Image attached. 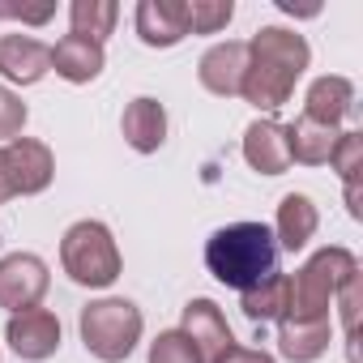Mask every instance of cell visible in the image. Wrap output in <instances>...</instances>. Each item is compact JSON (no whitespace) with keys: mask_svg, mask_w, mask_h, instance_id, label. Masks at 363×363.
Here are the masks:
<instances>
[{"mask_svg":"<svg viewBox=\"0 0 363 363\" xmlns=\"http://www.w3.org/2000/svg\"><path fill=\"white\" fill-rule=\"evenodd\" d=\"M308 69V43L295 30L282 26H265L257 30V39L248 43V73H244V99L252 107H282L295 90V77Z\"/></svg>","mask_w":363,"mask_h":363,"instance_id":"1","label":"cell"},{"mask_svg":"<svg viewBox=\"0 0 363 363\" xmlns=\"http://www.w3.org/2000/svg\"><path fill=\"white\" fill-rule=\"evenodd\" d=\"M206 265L218 282L235 291L261 286L269 274H278V240L265 223H231L210 235L206 244Z\"/></svg>","mask_w":363,"mask_h":363,"instance_id":"2","label":"cell"},{"mask_svg":"<svg viewBox=\"0 0 363 363\" xmlns=\"http://www.w3.org/2000/svg\"><path fill=\"white\" fill-rule=\"evenodd\" d=\"M359 274V261L346 248L316 252L299 274H291V308L282 320H329L333 295Z\"/></svg>","mask_w":363,"mask_h":363,"instance_id":"3","label":"cell"},{"mask_svg":"<svg viewBox=\"0 0 363 363\" xmlns=\"http://www.w3.org/2000/svg\"><path fill=\"white\" fill-rule=\"evenodd\" d=\"M60 261H65V274L82 286H111L120 278V252H116V240L103 223H73L65 231V244H60Z\"/></svg>","mask_w":363,"mask_h":363,"instance_id":"4","label":"cell"},{"mask_svg":"<svg viewBox=\"0 0 363 363\" xmlns=\"http://www.w3.org/2000/svg\"><path fill=\"white\" fill-rule=\"evenodd\" d=\"M137 337H141V312L128 299H99L82 312V342L103 363L128 359Z\"/></svg>","mask_w":363,"mask_h":363,"instance_id":"5","label":"cell"},{"mask_svg":"<svg viewBox=\"0 0 363 363\" xmlns=\"http://www.w3.org/2000/svg\"><path fill=\"white\" fill-rule=\"evenodd\" d=\"M48 282H52L48 265L35 252H9L0 261V308H9L13 316L39 308V299L48 295Z\"/></svg>","mask_w":363,"mask_h":363,"instance_id":"6","label":"cell"},{"mask_svg":"<svg viewBox=\"0 0 363 363\" xmlns=\"http://www.w3.org/2000/svg\"><path fill=\"white\" fill-rule=\"evenodd\" d=\"M0 158H5V175H9V189L13 197L18 193H43L52 184V150L43 141H30V137H13L5 150H0Z\"/></svg>","mask_w":363,"mask_h":363,"instance_id":"7","label":"cell"},{"mask_svg":"<svg viewBox=\"0 0 363 363\" xmlns=\"http://www.w3.org/2000/svg\"><path fill=\"white\" fill-rule=\"evenodd\" d=\"M184 333L193 346H197V354L206 359V363H214L227 346H235V337H231V329H227V316L218 312V303H210V299H193L189 308H184Z\"/></svg>","mask_w":363,"mask_h":363,"instance_id":"8","label":"cell"},{"mask_svg":"<svg viewBox=\"0 0 363 363\" xmlns=\"http://www.w3.org/2000/svg\"><path fill=\"white\" fill-rule=\"evenodd\" d=\"M9 346L22 354V359H52L56 346H60V320L48 312V308H30V312H18L9 320Z\"/></svg>","mask_w":363,"mask_h":363,"instance_id":"9","label":"cell"},{"mask_svg":"<svg viewBox=\"0 0 363 363\" xmlns=\"http://www.w3.org/2000/svg\"><path fill=\"white\" fill-rule=\"evenodd\" d=\"M244 158L261 171V175H282L291 167V141L286 128L278 120H257L244 133Z\"/></svg>","mask_w":363,"mask_h":363,"instance_id":"10","label":"cell"},{"mask_svg":"<svg viewBox=\"0 0 363 363\" xmlns=\"http://www.w3.org/2000/svg\"><path fill=\"white\" fill-rule=\"evenodd\" d=\"M52 69V48L30 39V35H5L0 39V73H5L9 82H39L43 73Z\"/></svg>","mask_w":363,"mask_h":363,"instance_id":"11","label":"cell"},{"mask_svg":"<svg viewBox=\"0 0 363 363\" xmlns=\"http://www.w3.org/2000/svg\"><path fill=\"white\" fill-rule=\"evenodd\" d=\"M137 35L150 48H171L189 35L184 0H141L137 5Z\"/></svg>","mask_w":363,"mask_h":363,"instance_id":"12","label":"cell"},{"mask_svg":"<svg viewBox=\"0 0 363 363\" xmlns=\"http://www.w3.org/2000/svg\"><path fill=\"white\" fill-rule=\"evenodd\" d=\"M248 73V43H218L201 56V86L210 94H240Z\"/></svg>","mask_w":363,"mask_h":363,"instance_id":"13","label":"cell"},{"mask_svg":"<svg viewBox=\"0 0 363 363\" xmlns=\"http://www.w3.org/2000/svg\"><path fill=\"white\" fill-rule=\"evenodd\" d=\"M52 65L65 82H94L103 73V43L94 39H82V35H65L56 48H52Z\"/></svg>","mask_w":363,"mask_h":363,"instance_id":"14","label":"cell"},{"mask_svg":"<svg viewBox=\"0 0 363 363\" xmlns=\"http://www.w3.org/2000/svg\"><path fill=\"white\" fill-rule=\"evenodd\" d=\"M167 137V111L158 99H133L124 111V141L137 154H154Z\"/></svg>","mask_w":363,"mask_h":363,"instance_id":"15","label":"cell"},{"mask_svg":"<svg viewBox=\"0 0 363 363\" xmlns=\"http://www.w3.org/2000/svg\"><path fill=\"white\" fill-rule=\"evenodd\" d=\"M354 103V86L346 77H316L312 90H308V103H303V116L316 120V124H329L337 128V120L350 111Z\"/></svg>","mask_w":363,"mask_h":363,"instance_id":"16","label":"cell"},{"mask_svg":"<svg viewBox=\"0 0 363 363\" xmlns=\"http://www.w3.org/2000/svg\"><path fill=\"white\" fill-rule=\"evenodd\" d=\"M312 235H316V206H312V197L286 193L282 206H278V235H274V240H278L286 252H299Z\"/></svg>","mask_w":363,"mask_h":363,"instance_id":"17","label":"cell"},{"mask_svg":"<svg viewBox=\"0 0 363 363\" xmlns=\"http://www.w3.org/2000/svg\"><path fill=\"white\" fill-rule=\"evenodd\" d=\"M337 137H342L337 128H329V124H316V120L299 116V120L286 128V141H291V162H308V167L329 162V154H333Z\"/></svg>","mask_w":363,"mask_h":363,"instance_id":"18","label":"cell"},{"mask_svg":"<svg viewBox=\"0 0 363 363\" xmlns=\"http://www.w3.org/2000/svg\"><path fill=\"white\" fill-rule=\"evenodd\" d=\"M278 346L295 363H312L329 350V320H282Z\"/></svg>","mask_w":363,"mask_h":363,"instance_id":"19","label":"cell"},{"mask_svg":"<svg viewBox=\"0 0 363 363\" xmlns=\"http://www.w3.org/2000/svg\"><path fill=\"white\" fill-rule=\"evenodd\" d=\"M291 308V278L286 274H269L261 286L244 291V316L248 320H282Z\"/></svg>","mask_w":363,"mask_h":363,"instance_id":"20","label":"cell"},{"mask_svg":"<svg viewBox=\"0 0 363 363\" xmlns=\"http://www.w3.org/2000/svg\"><path fill=\"white\" fill-rule=\"evenodd\" d=\"M69 18H73V35H82V39H94V43H103V39L111 35V26H116L120 9L111 5V0H73Z\"/></svg>","mask_w":363,"mask_h":363,"instance_id":"21","label":"cell"},{"mask_svg":"<svg viewBox=\"0 0 363 363\" xmlns=\"http://www.w3.org/2000/svg\"><path fill=\"white\" fill-rule=\"evenodd\" d=\"M359 158H363V137L359 133H342L337 137V145H333V154H329V162L337 167V175H342V184H346V201H350V214L359 218Z\"/></svg>","mask_w":363,"mask_h":363,"instance_id":"22","label":"cell"},{"mask_svg":"<svg viewBox=\"0 0 363 363\" xmlns=\"http://www.w3.org/2000/svg\"><path fill=\"white\" fill-rule=\"evenodd\" d=\"M235 5L231 0H184V22H189V35H214L231 22Z\"/></svg>","mask_w":363,"mask_h":363,"instance_id":"23","label":"cell"},{"mask_svg":"<svg viewBox=\"0 0 363 363\" xmlns=\"http://www.w3.org/2000/svg\"><path fill=\"white\" fill-rule=\"evenodd\" d=\"M150 363H206L201 354H197V346L179 333V329H167V333H158L154 337V346H150Z\"/></svg>","mask_w":363,"mask_h":363,"instance_id":"24","label":"cell"},{"mask_svg":"<svg viewBox=\"0 0 363 363\" xmlns=\"http://www.w3.org/2000/svg\"><path fill=\"white\" fill-rule=\"evenodd\" d=\"M22 124H26V103L13 94V90H5L0 86V137H18L22 133Z\"/></svg>","mask_w":363,"mask_h":363,"instance_id":"25","label":"cell"},{"mask_svg":"<svg viewBox=\"0 0 363 363\" xmlns=\"http://www.w3.org/2000/svg\"><path fill=\"white\" fill-rule=\"evenodd\" d=\"M337 295H342V325H346V342H354V325H359V274H354Z\"/></svg>","mask_w":363,"mask_h":363,"instance_id":"26","label":"cell"},{"mask_svg":"<svg viewBox=\"0 0 363 363\" xmlns=\"http://www.w3.org/2000/svg\"><path fill=\"white\" fill-rule=\"evenodd\" d=\"M56 13V5H0V18H13V22H30V26H43L48 18Z\"/></svg>","mask_w":363,"mask_h":363,"instance_id":"27","label":"cell"},{"mask_svg":"<svg viewBox=\"0 0 363 363\" xmlns=\"http://www.w3.org/2000/svg\"><path fill=\"white\" fill-rule=\"evenodd\" d=\"M214 363H274L265 350H248V346H227Z\"/></svg>","mask_w":363,"mask_h":363,"instance_id":"28","label":"cell"},{"mask_svg":"<svg viewBox=\"0 0 363 363\" xmlns=\"http://www.w3.org/2000/svg\"><path fill=\"white\" fill-rule=\"evenodd\" d=\"M13 189H9V175H5V158H0V201H9Z\"/></svg>","mask_w":363,"mask_h":363,"instance_id":"29","label":"cell"}]
</instances>
